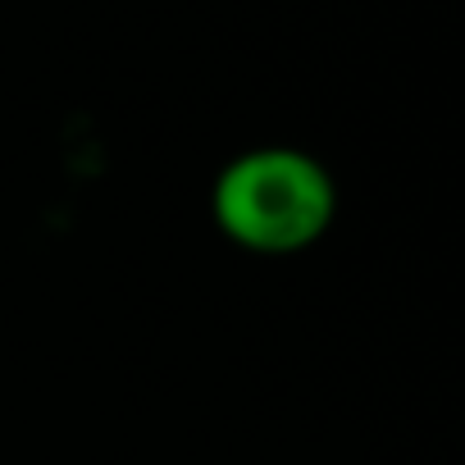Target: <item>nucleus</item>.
I'll list each match as a JSON object with an SVG mask.
<instances>
[{
  "mask_svg": "<svg viewBox=\"0 0 465 465\" xmlns=\"http://www.w3.org/2000/svg\"><path fill=\"white\" fill-rule=\"evenodd\" d=\"M210 219L252 256H302L338 219V183L302 146H252L210 183Z\"/></svg>",
  "mask_w": 465,
  "mask_h": 465,
  "instance_id": "f257e3e1",
  "label": "nucleus"
}]
</instances>
